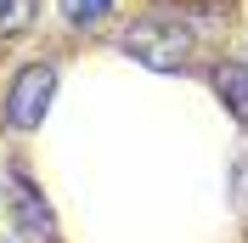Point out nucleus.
<instances>
[{"label": "nucleus", "mask_w": 248, "mask_h": 243, "mask_svg": "<svg viewBox=\"0 0 248 243\" xmlns=\"http://www.w3.org/2000/svg\"><path fill=\"white\" fill-rule=\"evenodd\" d=\"M192 46H198V34L186 23L181 12H147L136 17L130 29H124V51L141 62V68H153V74H175L192 62Z\"/></svg>", "instance_id": "1"}, {"label": "nucleus", "mask_w": 248, "mask_h": 243, "mask_svg": "<svg viewBox=\"0 0 248 243\" xmlns=\"http://www.w3.org/2000/svg\"><path fill=\"white\" fill-rule=\"evenodd\" d=\"M51 91H57V68H46V62L17 68L12 85H6V124L12 130H40L51 113Z\"/></svg>", "instance_id": "2"}, {"label": "nucleus", "mask_w": 248, "mask_h": 243, "mask_svg": "<svg viewBox=\"0 0 248 243\" xmlns=\"http://www.w3.org/2000/svg\"><path fill=\"white\" fill-rule=\"evenodd\" d=\"M6 198H12V226L23 232L29 243H57V215H51V204L40 198V187H34L23 170H12Z\"/></svg>", "instance_id": "3"}, {"label": "nucleus", "mask_w": 248, "mask_h": 243, "mask_svg": "<svg viewBox=\"0 0 248 243\" xmlns=\"http://www.w3.org/2000/svg\"><path fill=\"white\" fill-rule=\"evenodd\" d=\"M215 91H220V102L237 113V124H248V68L243 62H220L215 68Z\"/></svg>", "instance_id": "4"}, {"label": "nucleus", "mask_w": 248, "mask_h": 243, "mask_svg": "<svg viewBox=\"0 0 248 243\" xmlns=\"http://www.w3.org/2000/svg\"><path fill=\"white\" fill-rule=\"evenodd\" d=\"M34 6L40 0H0V40H12V34H23L34 23Z\"/></svg>", "instance_id": "5"}, {"label": "nucleus", "mask_w": 248, "mask_h": 243, "mask_svg": "<svg viewBox=\"0 0 248 243\" xmlns=\"http://www.w3.org/2000/svg\"><path fill=\"white\" fill-rule=\"evenodd\" d=\"M57 6H62L68 23H79V29H85V23H102V17L113 12V0H57Z\"/></svg>", "instance_id": "6"}, {"label": "nucleus", "mask_w": 248, "mask_h": 243, "mask_svg": "<svg viewBox=\"0 0 248 243\" xmlns=\"http://www.w3.org/2000/svg\"><path fill=\"white\" fill-rule=\"evenodd\" d=\"M237 204H243V209H248V158H243V164H237Z\"/></svg>", "instance_id": "7"}]
</instances>
